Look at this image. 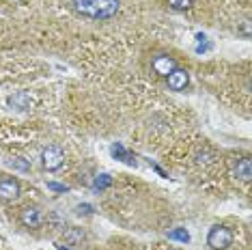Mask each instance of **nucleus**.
<instances>
[{
	"mask_svg": "<svg viewBox=\"0 0 252 250\" xmlns=\"http://www.w3.org/2000/svg\"><path fill=\"white\" fill-rule=\"evenodd\" d=\"M78 15L89 20H110L121 9V0H71Z\"/></svg>",
	"mask_w": 252,
	"mask_h": 250,
	"instance_id": "f257e3e1",
	"label": "nucleus"
},
{
	"mask_svg": "<svg viewBox=\"0 0 252 250\" xmlns=\"http://www.w3.org/2000/svg\"><path fill=\"white\" fill-rule=\"evenodd\" d=\"M233 244V231L224 224H214L207 233V246L211 250H224Z\"/></svg>",
	"mask_w": 252,
	"mask_h": 250,
	"instance_id": "f03ea898",
	"label": "nucleus"
},
{
	"mask_svg": "<svg viewBox=\"0 0 252 250\" xmlns=\"http://www.w3.org/2000/svg\"><path fill=\"white\" fill-rule=\"evenodd\" d=\"M41 164L45 170H59L65 164V153L61 147H48L41 153Z\"/></svg>",
	"mask_w": 252,
	"mask_h": 250,
	"instance_id": "7ed1b4c3",
	"label": "nucleus"
},
{
	"mask_svg": "<svg viewBox=\"0 0 252 250\" xmlns=\"http://www.w3.org/2000/svg\"><path fill=\"white\" fill-rule=\"evenodd\" d=\"M151 67H153V71H156L158 76L166 78L168 73H173L179 65H177V61L173 59V56H168V54H158V56H153Z\"/></svg>",
	"mask_w": 252,
	"mask_h": 250,
	"instance_id": "20e7f679",
	"label": "nucleus"
},
{
	"mask_svg": "<svg viewBox=\"0 0 252 250\" xmlns=\"http://www.w3.org/2000/svg\"><path fill=\"white\" fill-rule=\"evenodd\" d=\"M188 82H190V73L186 69H181V67H177L173 73L166 76V84H168L170 91H186Z\"/></svg>",
	"mask_w": 252,
	"mask_h": 250,
	"instance_id": "39448f33",
	"label": "nucleus"
},
{
	"mask_svg": "<svg viewBox=\"0 0 252 250\" xmlns=\"http://www.w3.org/2000/svg\"><path fill=\"white\" fill-rule=\"evenodd\" d=\"M20 220L26 229H39V226L43 224V214L39 207H26L24 212H22Z\"/></svg>",
	"mask_w": 252,
	"mask_h": 250,
	"instance_id": "423d86ee",
	"label": "nucleus"
},
{
	"mask_svg": "<svg viewBox=\"0 0 252 250\" xmlns=\"http://www.w3.org/2000/svg\"><path fill=\"white\" fill-rule=\"evenodd\" d=\"M20 196V184L15 179H2L0 181V198L2 201H15Z\"/></svg>",
	"mask_w": 252,
	"mask_h": 250,
	"instance_id": "0eeeda50",
	"label": "nucleus"
},
{
	"mask_svg": "<svg viewBox=\"0 0 252 250\" xmlns=\"http://www.w3.org/2000/svg\"><path fill=\"white\" fill-rule=\"evenodd\" d=\"M110 153H112V157H117V160L129 164V166H134V164H136V156H134L131 151L125 149L121 143H114V145L110 147Z\"/></svg>",
	"mask_w": 252,
	"mask_h": 250,
	"instance_id": "6e6552de",
	"label": "nucleus"
},
{
	"mask_svg": "<svg viewBox=\"0 0 252 250\" xmlns=\"http://www.w3.org/2000/svg\"><path fill=\"white\" fill-rule=\"evenodd\" d=\"M235 177H237L239 181H250L252 177V164H250V157H242V160H237V164H235L233 168Z\"/></svg>",
	"mask_w": 252,
	"mask_h": 250,
	"instance_id": "1a4fd4ad",
	"label": "nucleus"
},
{
	"mask_svg": "<svg viewBox=\"0 0 252 250\" xmlns=\"http://www.w3.org/2000/svg\"><path fill=\"white\" fill-rule=\"evenodd\" d=\"M11 106L15 108V110H26V108H31V95L28 93H15L13 97H11Z\"/></svg>",
	"mask_w": 252,
	"mask_h": 250,
	"instance_id": "9d476101",
	"label": "nucleus"
},
{
	"mask_svg": "<svg viewBox=\"0 0 252 250\" xmlns=\"http://www.w3.org/2000/svg\"><path fill=\"white\" fill-rule=\"evenodd\" d=\"M168 240H173V242H181V244H188L190 242V233H188L186 229H173L168 233Z\"/></svg>",
	"mask_w": 252,
	"mask_h": 250,
	"instance_id": "9b49d317",
	"label": "nucleus"
},
{
	"mask_svg": "<svg viewBox=\"0 0 252 250\" xmlns=\"http://www.w3.org/2000/svg\"><path fill=\"white\" fill-rule=\"evenodd\" d=\"M112 184V177H110V175H108V173H101V175H97V177H95V181H93V190H106V188L108 186H110Z\"/></svg>",
	"mask_w": 252,
	"mask_h": 250,
	"instance_id": "f8f14e48",
	"label": "nucleus"
},
{
	"mask_svg": "<svg viewBox=\"0 0 252 250\" xmlns=\"http://www.w3.org/2000/svg\"><path fill=\"white\" fill-rule=\"evenodd\" d=\"M7 164L15 170H22V173H28V170H31V162L24 160V157H13V160H9Z\"/></svg>",
	"mask_w": 252,
	"mask_h": 250,
	"instance_id": "ddd939ff",
	"label": "nucleus"
},
{
	"mask_svg": "<svg viewBox=\"0 0 252 250\" xmlns=\"http://www.w3.org/2000/svg\"><path fill=\"white\" fill-rule=\"evenodd\" d=\"M194 4V0H168V7L175 11H188Z\"/></svg>",
	"mask_w": 252,
	"mask_h": 250,
	"instance_id": "4468645a",
	"label": "nucleus"
},
{
	"mask_svg": "<svg viewBox=\"0 0 252 250\" xmlns=\"http://www.w3.org/2000/svg\"><path fill=\"white\" fill-rule=\"evenodd\" d=\"M216 157V153L211 151V149H203V151H198L196 153V160H198V164H209L211 160Z\"/></svg>",
	"mask_w": 252,
	"mask_h": 250,
	"instance_id": "2eb2a0df",
	"label": "nucleus"
},
{
	"mask_svg": "<svg viewBox=\"0 0 252 250\" xmlns=\"http://www.w3.org/2000/svg\"><path fill=\"white\" fill-rule=\"evenodd\" d=\"M48 190H52V192H69V186H65V184H56V181H48Z\"/></svg>",
	"mask_w": 252,
	"mask_h": 250,
	"instance_id": "dca6fc26",
	"label": "nucleus"
},
{
	"mask_svg": "<svg viewBox=\"0 0 252 250\" xmlns=\"http://www.w3.org/2000/svg\"><path fill=\"white\" fill-rule=\"evenodd\" d=\"M93 212H95V207L89 205V203H82V205L76 207V214H80V216H91Z\"/></svg>",
	"mask_w": 252,
	"mask_h": 250,
	"instance_id": "f3484780",
	"label": "nucleus"
},
{
	"mask_svg": "<svg viewBox=\"0 0 252 250\" xmlns=\"http://www.w3.org/2000/svg\"><path fill=\"white\" fill-rule=\"evenodd\" d=\"M242 35H244L246 39H248V37H250V22H248V20H246V22H244V24H242Z\"/></svg>",
	"mask_w": 252,
	"mask_h": 250,
	"instance_id": "a211bd4d",
	"label": "nucleus"
},
{
	"mask_svg": "<svg viewBox=\"0 0 252 250\" xmlns=\"http://www.w3.org/2000/svg\"><path fill=\"white\" fill-rule=\"evenodd\" d=\"M209 48H211V45H209V43L200 41V43L196 45V52H198V54H203V52H207V50H209Z\"/></svg>",
	"mask_w": 252,
	"mask_h": 250,
	"instance_id": "6ab92c4d",
	"label": "nucleus"
},
{
	"mask_svg": "<svg viewBox=\"0 0 252 250\" xmlns=\"http://www.w3.org/2000/svg\"><path fill=\"white\" fill-rule=\"evenodd\" d=\"M59 250H69V248H67V246H59Z\"/></svg>",
	"mask_w": 252,
	"mask_h": 250,
	"instance_id": "aec40b11",
	"label": "nucleus"
}]
</instances>
